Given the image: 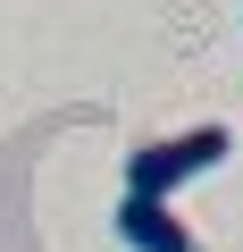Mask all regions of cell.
I'll use <instances>...</instances> for the list:
<instances>
[{
  "instance_id": "1",
  "label": "cell",
  "mask_w": 243,
  "mask_h": 252,
  "mask_svg": "<svg viewBox=\"0 0 243 252\" xmlns=\"http://www.w3.org/2000/svg\"><path fill=\"white\" fill-rule=\"evenodd\" d=\"M226 152H235L226 126H185V135H160V143H143V152L126 160V193H143V202H176V185H185V177H210Z\"/></svg>"
},
{
  "instance_id": "2",
  "label": "cell",
  "mask_w": 243,
  "mask_h": 252,
  "mask_svg": "<svg viewBox=\"0 0 243 252\" xmlns=\"http://www.w3.org/2000/svg\"><path fill=\"white\" fill-rule=\"evenodd\" d=\"M117 235L135 252H201L193 227L176 219V202H143V193H117Z\"/></svg>"
}]
</instances>
